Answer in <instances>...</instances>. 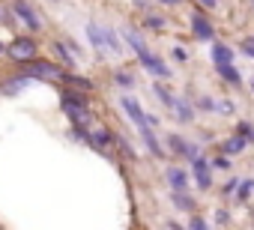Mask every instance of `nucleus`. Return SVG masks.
Masks as SVG:
<instances>
[{"label": "nucleus", "mask_w": 254, "mask_h": 230, "mask_svg": "<svg viewBox=\"0 0 254 230\" xmlns=\"http://www.w3.org/2000/svg\"><path fill=\"white\" fill-rule=\"evenodd\" d=\"M123 108H126V114H129V117L138 123V129H150V120L144 117V111L138 108V102H135V99H123Z\"/></svg>", "instance_id": "2"}, {"label": "nucleus", "mask_w": 254, "mask_h": 230, "mask_svg": "<svg viewBox=\"0 0 254 230\" xmlns=\"http://www.w3.org/2000/svg\"><path fill=\"white\" fill-rule=\"evenodd\" d=\"M242 51H245L248 57H254V39H245V42H242Z\"/></svg>", "instance_id": "17"}, {"label": "nucleus", "mask_w": 254, "mask_h": 230, "mask_svg": "<svg viewBox=\"0 0 254 230\" xmlns=\"http://www.w3.org/2000/svg\"><path fill=\"white\" fill-rule=\"evenodd\" d=\"M177 206H180V209H191V200H189L186 194H177Z\"/></svg>", "instance_id": "16"}, {"label": "nucleus", "mask_w": 254, "mask_h": 230, "mask_svg": "<svg viewBox=\"0 0 254 230\" xmlns=\"http://www.w3.org/2000/svg\"><path fill=\"white\" fill-rule=\"evenodd\" d=\"M15 12H18V15H21L24 21H27V27H33V30L39 27V18L33 15V9H30L27 3H15Z\"/></svg>", "instance_id": "8"}, {"label": "nucleus", "mask_w": 254, "mask_h": 230, "mask_svg": "<svg viewBox=\"0 0 254 230\" xmlns=\"http://www.w3.org/2000/svg\"><path fill=\"white\" fill-rule=\"evenodd\" d=\"M191 230H209V227H206V221L197 218V221H191Z\"/></svg>", "instance_id": "18"}, {"label": "nucleus", "mask_w": 254, "mask_h": 230, "mask_svg": "<svg viewBox=\"0 0 254 230\" xmlns=\"http://www.w3.org/2000/svg\"><path fill=\"white\" fill-rule=\"evenodd\" d=\"M90 39H93L99 48H105V45H111V48H114V39H111V33L105 36V30H102L99 24H90Z\"/></svg>", "instance_id": "5"}, {"label": "nucleus", "mask_w": 254, "mask_h": 230, "mask_svg": "<svg viewBox=\"0 0 254 230\" xmlns=\"http://www.w3.org/2000/svg\"><path fill=\"white\" fill-rule=\"evenodd\" d=\"M66 114H69L75 123H87V108H84L75 96H66Z\"/></svg>", "instance_id": "3"}, {"label": "nucleus", "mask_w": 254, "mask_h": 230, "mask_svg": "<svg viewBox=\"0 0 254 230\" xmlns=\"http://www.w3.org/2000/svg\"><path fill=\"white\" fill-rule=\"evenodd\" d=\"M0 51H3V45H0Z\"/></svg>", "instance_id": "21"}, {"label": "nucleus", "mask_w": 254, "mask_h": 230, "mask_svg": "<svg viewBox=\"0 0 254 230\" xmlns=\"http://www.w3.org/2000/svg\"><path fill=\"white\" fill-rule=\"evenodd\" d=\"M245 147V138H230L227 144H224V153H239Z\"/></svg>", "instance_id": "13"}, {"label": "nucleus", "mask_w": 254, "mask_h": 230, "mask_svg": "<svg viewBox=\"0 0 254 230\" xmlns=\"http://www.w3.org/2000/svg\"><path fill=\"white\" fill-rule=\"evenodd\" d=\"M200 3H206V6H215V0H200Z\"/></svg>", "instance_id": "19"}, {"label": "nucleus", "mask_w": 254, "mask_h": 230, "mask_svg": "<svg viewBox=\"0 0 254 230\" xmlns=\"http://www.w3.org/2000/svg\"><path fill=\"white\" fill-rule=\"evenodd\" d=\"M30 75H33V78H57L60 72H57L54 66H48V63H33V66H30Z\"/></svg>", "instance_id": "6"}, {"label": "nucleus", "mask_w": 254, "mask_h": 230, "mask_svg": "<svg viewBox=\"0 0 254 230\" xmlns=\"http://www.w3.org/2000/svg\"><path fill=\"white\" fill-rule=\"evenodd\" d=\"M194 173H197V185H200V188H206V185L212 182V176H209V165L200 162V159L194 162Z\"/></svg>", "instance_id": "7"}, {"label": "nucleus", "mask_w": 254, "mask_h": 230, "mask_svg": "<svg viewBox=\"0 0 254 230\" xmlns=\"http://www.w3.org/2000/svg\"><path fill=\"white\" fill-rule=\"evenodd\" d=\"M218 69H221V75H224L230 84H242V78H239V72H236L233 66H218Z\"/></svg>", "instance_id": "11"}, {"label": "nucleus", "mask_w": 254, "mask_h": 230, "mask_svg": "<svg viewBox=\"0 0 254 230\" xmlns=\"http://www.w3.org/2000/svg\"><path fill=\"white\" fill-rule=\"evenodd\" d=\"M251 87H254V84H251Z\"/></svg>", "instance_id": "23"}, {"label": "nucleus", "mask_w": 254, "mask_h": 230, "mask_svg": "<svg viewBox=\"0 0 254 230\" xmlns=\"http://www.w3.org/2000/svg\"><path fill=\"white\" fill-rule=\"evenodd\" d=\"M191 27H194V36H197V39H212V27H209V21L194 18V21H191Z\"/></svg>", "instance_id": "9"}, {"label": "nucleus", "mask_w": 254, "mask_h": 230, "mask_svg": "<svg viewBox=\"0 0 254 230\" xmlns=\"http://www.w3.org/2000/svg\"><path fill=\"white\" fill-rule=\"evenodd\" d=\"M168 179H171L174 188H183V185H186V173H183V171H168Z\"/></svg>", "instance_id": "12"}, {"label": "nucleus", "mask_w": 254, "mask_h": 230, "mask_svg": "<svg viewBox=\"0 0 254 230\" xmlns=\"http://www.w3.org/2000/svg\"><path fill=\"white\" fill-rule=\"evenodd\" d=\"M174 230H180V227H174Z\"/></svg>", "instance_id": "22"}, {"label": "nucleus", "mask_w": 254, "mask_h": 230, "mask_svg": "<svg viewBox=\"0 0 254 230\" xmlns=\"http://www.w3.org/2000/svg\"><path fill=\"white\" fill-rule=\"evenodd\" d=\"M162 3H180V0H162Z\"/></svg>", "instance_id": "20"}, {"label": "nucleus", "mask_w": 254, "mask_h": 230, "mask_svg": "<svg viewBox=\"0 0 254 230\" xmlns=\"http://www.w3.org/2000/svg\"><path fill=\"white\" fill-rule=\"evenodd\" d=\"M126 42H129V45H135V51H138V54H147V48H144V42H141V39H138V36H135L132 30H129V33H126Z\"/></svg>", "instance_id": "14"}, {"label": "nucleus", "mask_w": 254, "mask_h": 230, "mask_svg": "<svg viewBox=\"0 0 254 230\" xmlns=\"http://www.w3.org/2000/svg\"><path fill=\"white\" fill-rule=\"evenodd\" d=\"M9 57H12V60H21V63L33 60V57H36V42H33V39H15V42L9 45Z\"/></svg>", "instance_id": "1"}, {"label": "nucleus", "mask_w": 254, "mask_h": 230, "mask_svg": "<svg viewBox=\"0 0 254 230\" xmlns=\"http://www.w3.org/2000/svg\"><path fill=\"white\" fill-rule=\"evenodd\" d=\"M212 57H215L218 66H230V60H233V54H230L227 45H215V48H212Z\"/></svg>", "instance_id": "10"}, {"label": "nucleus", "mask_w": 254, "mask_h": 230, "mask_svg": "<svg viewBox=\"0 0 254 230\" xmlns=\"http://www.w3.org/2000/svg\"><path fill=\"white\" fill-rule=\"evenodd\" d=\"M141 63L153 72V75H162V78H168V66L162 63V60H156L153 54H141Z\"/></svg>", "instance_id": "4"}, {"label": "nucleus", "mask_w": 254, "mask_h": 230, "mask_svg": "<svg viewBox=\"0 0 254 230\" xmlns=\"http://www.w3.org/2000/svg\"><path fill=\"white\" fill-rule=\"evenodd\" d=\"M174 111L180 114V117H183V120H191V111L186 108V102H174Z\"/></svg>", "instance_id": "15"}]
</instances>
